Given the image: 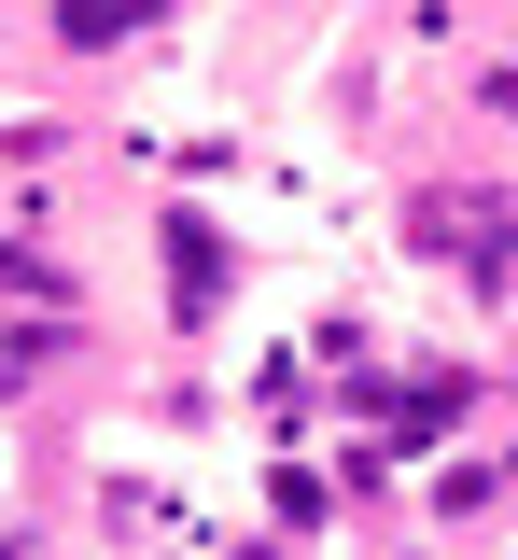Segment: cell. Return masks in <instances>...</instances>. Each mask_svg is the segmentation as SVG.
I'll return each instance as SVG.
<instances>
[{
	"label": "cell",
	"instance_id": "1",
	"mask_svg": "<svg viewBox=\"0 0 518 560\" xmlns=\"http://www.w3.org/2000/svg\"><path fill=\"white\" fill-rule=\"evenodd\" d=\"M141 14H154V0H57V28H71V43H127Z\"/></svg>",
	"mask_w": 518,
	"mask_h": 560
}]
</instances>
